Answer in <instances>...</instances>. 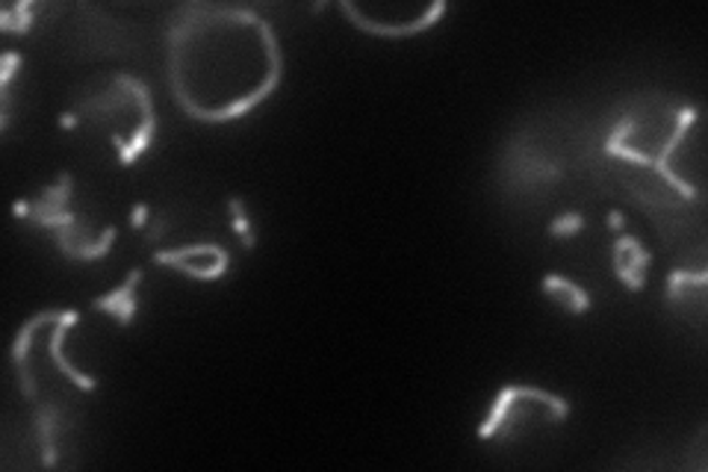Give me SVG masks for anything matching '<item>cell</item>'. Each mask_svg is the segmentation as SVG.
<instances>
[{
  "label": "cell",
  "instance_id": "cell-1",
  "mask_svg": "<svg viewBox=\"0 0 708 472\" xmlns=\"http://www.w3.org/2000/svg\"><path fill=\"white\" fill-rule=\"evenodd\" d=\"M573 408L564 396H555L549 389L529 387V384H508L499 389L493 398L488 417L481 419L476 435L481 440H516L523 437L529 428L537 426H558L564 419H570Z\"/></svg>",
  "mask_w": 708,
  "mask_h": 472
},
{
  "label": "cell",
  "instance_id": "cell-2",
  "mask_svg": "<svg viewBox=\"0 0 708 472\" xmlns=\"http://www.w3.org/2000/svg\"><path fill=\"white\" fill-rule=\"evenodd\" d=\"M156 266L177 268L195 281H219L230 266V254L219 242H195L181 249H160L151 257Z\"/></svg>",
  "mask_w": 708,
  "mask_h": 472
},
{
  "label": "cell",
  "instance_id": "cell-3",
  "mask_svg": "<svg viewBox=\"0 0 708 472\" xmlns=\"http://www.w3.org/2000/svg\"><path fill=\"white\" fill-rule=\"evenodd\" d=\"M446 10H449V3L437 0V3H432L428 10L420 12L414 21L399 24V21L367 19L360 7H355V3H349V0H340V12L351 21V24H355V28L363 30V33H369V36H381V39H405V36H416V33H425V30H432L434 24L443 19V12Z\"/></svg>",
  "mask_w": 708,
  "mask_h": 472
},
{
  "label": "cell",
  "instance_id": "cell-4",
  "mask_svg": "<svg viewBox=\"0 0 708 472\" xmlns=\"http://www.w3.org/2000/svg\"><path fill=\"white\" fill-rule=\"evenodd\" d=\"M112 240H116V228H112V224H107L101 233H95L92 228L86 222H80V219L74 224H65L59 231H54V242L56 249H59V254L74 260V263H95V260L107 257L112 249Z\"/></svg>",
  "mask_w": 708,
  "mask_h": 472
},
{
  "label": "cell",
  "instance_id": "cell-5",
  "mask_svg": "<svg viewBox=\"0 0 708 472\" xmlns=\"http://www.w3.org/2000/svg\"><path fill=\"white\" fill-rule=\"evenodd\" d=\"M74 198V177L72 172H59L54 186H45L42 193L30 201V219L28 222L47 228V231H59L65 224L77 222V216L68 210Z\"/></svg>",
  "mask_w": 708,
  "mask_h": 472
},
{
  "label": "cell",
  "instance_id": "cell-6",
  "mask_svg": "<svg viewBox=\"0 0 708 472\" xmlns=\"http://www.w3.org/2000/svg\"><path fill=\"white\" fill-rule=\"evenodd\" d=\"M653 266V254L644 242L629 233H620L611 242V268L614 278L623 284L629 293H644L646 289V268Z\"/></svg>",
  "mask_w": 708,
  "mask_h": 472
},
{
  "label": "cell",
  "instance_id": "cell-7",
  "mask_svg": "<svg viewBox=\"0 0 708 472\" xmlns=\"http://www.w3.org/2000/svg\"><path fill=\"white\" fill-rule=\"evenodd\" d=\"M59 316H63V310H39V314H33L28 322L21 325L19 333H15V340H12V366H15V378H19L21 396L30 398V402H36L39 396L36 378H33V372H30L33 337L39 333V328H47V325L59 322Z\"/></svg>",
  "mask_w": 708,
  "mask_h": 472
},
{
  "label": "cell",
  "instance_id": "cell-8",
  "mask_svg": "<svg viewBox=\"0 0 708 472\" xmlns=\"http://www.w3.org/2000/svg\"><path fill=\"white\" fill-rule=\"evenodd\" d=\"M133 89H137V101H139V128L130 133L128 140H112V149H116V157L124 168H130L137 163V157H142L151 142H154L156 133V112H154V98H151V89H148L145 80H133Z\"/></svg>",
  "mask_w": 708,
  "mask_h": 472
},
{
  "label": "cell",
  "instance_id": "cell-9",
  "mask_svg": "<svg viewBox=\"0 0 708 472\" xmlns=\"http://www.w3.org/2000/svg\"><path fill=\"white\" fill-rule=\"evenodd\" d=\"M142 278H145L142 266H133L128 272V278L121 281L119 287H112L110 293H104V296L92 298V307L98 310V314L112 316V319H116L121 328H130L139 314L137 289H139V284H142Z\"/></svg>",
  "mask_w": 708,
  "mask_h": 472
},
{
  "label": "cell",
  "instance_id": "cell-10",
  "mask_svg": "<svg viewBox=\"0 0 708 472\" xmlns=\"http://www.w3.org/2000/svg\"><path fill=\"white\" fill-rule=\"evenodd\" d=\"M77 322H80V314H77V310H63L59 322H56L54 331H51V340H47V352H51V361H54L56 370L63 372L74 387L84 389V393H92V389H98V378L86 375L84 370H77V366L68 361V354H65V337H68V331H72Z\"/></svg>",
  "mask_w": 708,
  "mask_h": 472
},
{
  "label": "cell",
  "instance_id": "cell-11",
  "mask_svg": "<svg viewBox=\"0 0 708 472\" xmlns=\"http://www.w3.org/2000/svg\"><path fill=\"white\" fill-rule=\"evenodd\" d=\"M706 284H708V272L699 268V272H688V268H673L667 275V305L673 310L688 316V307H697L702 314V296H706Z\"/></svg>",
  "mask_w": 708,
  "mask_h": 472
},
{
  "label": "cell",
  "instance_id": "cell-12",
  "mask_svg": "<svg viewBox=\"0 0 708 472\" xmlns=\"http://www.w3.org/2000/svg\"><path fill=\"white\" fill-rule=\"evenodd\" d=\"M541 293L543 296L553 298L555 305L562 307L564 314L585 316L593 310V296H590L588 289L581 287V284H576V281L564 278V275H555V272L543 275Z\"/></svg>",
  "mask_w": 708,
  "mask_h": 472
},
{
  "label": "cell",
  "instance_id": "cell-13",
  "mask_svg": "<svg viewBox=\"0 0 708 472\" xmlns=\"http://www.w3.org/2000/svg\"><path fill=\"white\" fill-rule=\"evenodd\" d=\"M63 426V410L54 402H42L36 408V437L39 454H42V466L54 470L56 466V435Z\"/></svg>",
  "mask_w": 708,
  "mask_h": 472
},
{
  "label": "cell",
  "instance_id": "cell-14",
  "mask_svg": "<svg viewBox=\"0 0 708 472\" xmlns=\"http://www.w3.org/2000/svg\"><path fill=\"white\" fill-rule=\"evenodd\" d=\"M228 210H230V228H233V233H237V240L242 242V249L246 251L258 249V237H254V231H251L249 210H246V201H242L240 195H230Z\"/></svg>",
  "mask_w": 708,
  "mask_h": 472
},
{
  "label": "cell",
  "instance_id": "cell-15",
  "mask_svg": "<svg viewBox=\"0 0 708 472\" xmlns=\"http://www.w3.org/2000/svg\"><path fill=\"white\" fill-rule=\"evenodd\" d=\"M33 24H36V19H33V3H30V0H19L15 7L0 12V30H3V33H19V36H24V33L33 30Z\"/></svg>",
  "mask_w": 708,
  "mask_h": 472
},
{
  "label": "cell",
  "instance_id": "cell-16",
  "mask_svg": "<svg viewBox=\"0 0 708 472\" xmlns=\"http://www.w3.org/2000/svg\"><path fill=\"white\" fill-rule=\"evenodd\" d=\"M585 216L579 210H567V213H558L549 222V237L553 240H573V237H579L585 231Z\"/></svg>",
  "mask_w": 708,
  "mask_h": 472
},
{
  "label": "cell",
  "instance_id": "cell-17",
  "mask_svg": "<svg viewBox=\"0 0 708 472\" xmlns=\"http://www.w3.org/2000/svg\"><path fill=\"white\" fill-rule=\"evenodd\" d=\"M151 210H148L145 201H137L133 205V210H130V224H133V231H142V228H148V219H151Z\"/></svg>",
  "mask_w": 708,
  "mask_h": 472
},
{
  "label": "cell",
  "instance_id": "cell-18",
  "mask_svg": "<svg viewBox=\"0 0 708 472\" xmlns=\"http://www.w3.org/2000/svg\"><path fill=\"white\" fill-rule=\"evenodd\" d=\"M606 224H608V231L623 233V228H625V216L620 213V210H611V213L606 216Z\"/></svg>",
  "mask_w": 708,
  "mask_h": 472
},
{
  "label": "cell",
  "instance_id": "cell-19",
  "mask_svg": "<svg viewBox=\"0 0 708 472\" xmlns=\"http://www.w3.org/2000/svg\"><path fill=\"white\" fill-rule=\"evenodd\" d=\"M166 228H168L166 219H156V222L151 224V228H148L145 242H156V240H160V237H163V233H166Z\"/></svg>",
  "mask_w": 708,
  "mask_h": 472
},
{
  "label": "cell",
  "instance_id": "cell-20",
  "mask_svg": "<svg viewBox=\"0 0 708 472\" xmlns=\"http://www.w3.org/2000/svg\"><path fill=\"white\" fill-rule=\"evenodd\" d=\"M77 124H80V116H77V112H63V116H59V128L63 130H74Z\"/></svg>",
  "mask_w": 708,
  "mask_h": 472
},
{
  "label": "cell",
  "instance_id": "cell-21",
  "mask_svg": "<svg viewBox=\"0 0 708 472\" xmlns=\"http://www.w3.org/2000/svg\"><path fill=\"white\" fill-rule=\"evenodd\" d=\"M12 213H15V219H30V201H15L12 205Z\"/></svg>",
  "mask_w": 708,
  "mask_h": 472
}]
</instances>
